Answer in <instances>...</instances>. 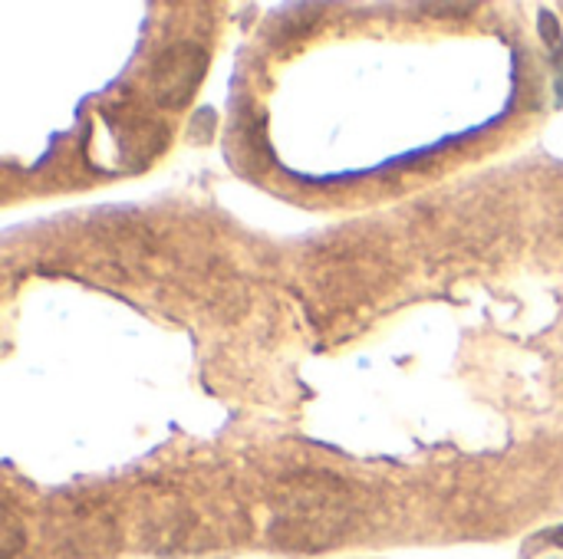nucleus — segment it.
<instances>
[{
    "mask_svg": "<svg viewBox=\"0 0 563 559\" xmlns=\"http://www.w3.org/2000/svg\"><path fill=\"white\" fill-rule=\"evenodd\" d=\"M277 517L271 527V540L280 550L294 554H313L327 550L353 524V491L346 481L323 474V471H303L290 474L277 494Z\"/></svg>",
    "mask_w": 563,
    "mask_h": 559,
    "instance_id": "1",
    "label": "nucleus"
},
{
    "mask_svg": "<svg viewBox=\"0 0 563 559\" xmlns=\"http://www.w3.org/2000/svg\"><path fill=\"white\" fill-rule=\"evenodd\" d=\"M208 69V49L191 43V40H178L168 43L155 63H152V96L158 105L165 109H181L191 102V96L198 92L201 79Z\"/></svg>",
    "mask_w": 563,
    "mask_h": 559,
    "instance_id": "2",
    "label": "nucleus"
},
{
    "mask_svg": "<svg viewBox=\"0 0 563 559\" xmlns=\"http://www.w3.org/2000/svg\"><path fill=\"white\" fill-rule=\"evenodd\" d=\"M0 544H3V554H0L3 559H13L16 550L26 544V534H23V527H20V521H16L10 504L3 507V537H0Z\"/></svg>",
    "mask_w": 563,
    "mask_h": 559,
    "instance_id": "3",
    "label": "nucleus"
},
{
    "mask_svg": "<svg viewBox=\"0 0 563 559\" xmlns=\"http://www.w3.org/2000/svg\"><path fill=\"white\" fill-rule=\"evenodd\" d=\"M422 10H429V13H472L475 3H426Z\"/></svg>",
    "mask_w": 563,
    "mask_h": 559,
    "instance_id": "4",
    "label": "nucleus"
},
{
    "mask_svg": "<svg viewBox=\"0 0 563 559\" xmlns=\"http://www.w3.org/2000/svg\"><path fill=\"white\" fill-rule=\"evenodd\" d=\"M551 540H554V547H563V527H558V530L551 534Z\"/></svg>",
    "mask_w": 563,
    "mask_h": 559,
    "instance_id": "5",
    "label": "nucleus"
}]
</instances>
